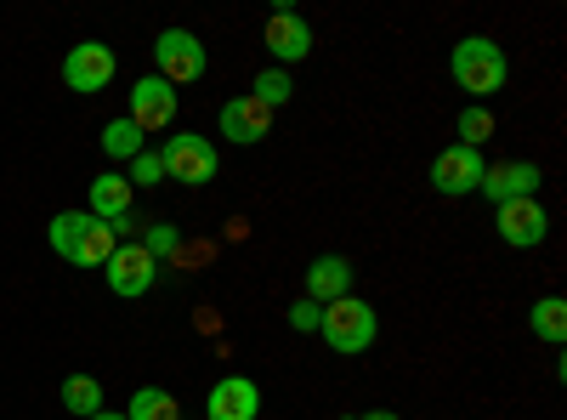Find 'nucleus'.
<instances>
[{"mask_svg":"<svg viewBox=\"0 0 567 420\" xmlns=\"http://www.w3.org/2000/svg\"><path fill=\"white\" fill-rule=\"evenodd\" d=\"M45 239H52V250L69 262V267H103L120 245V233L109 222H97L91 211H58L52 227H45Z\"/></svg>","mask_w":567,"mask_h":420,"instance_id":"1","label":"nucleus"},{"mask_svg":"<svg viewBox=\"0 0 567 420\" xmlns=\"http://www.w3.org/2000/svg\"><path fill=\"white\" fill-rule=\"evenodd\" d=\"M449 69H454V85L465 91L471 103H488L494 91H505V80H511L505 45H499V40H488V34H465V40L454 45Z\"/></svg>","mask_w":567,"mask_h":420,"instance_id":"2","label":"nucleus"},{"mask_svg":"<svg viewBox=\"0 0 567 420\" xmlns=\"http://www.w3.org/2000/svg\"><path fill=\"white\" fill-rule=\"evenodd\" d=\"M374 330H381V318H374V307H369V301H358V296L329 301V307H323V318H318V336L329 341V352H341V358L369 352V347H374Z\"/></svg>","mask_w":567,"mask_h":420,"instance_id":"3","label":"nucleus"},{"mask_svg":"<svg viewBox=\"0 0 567 420\" xmlns=\"http://www.w3.org/2000/svg\"><path fill=\"white\" fill-rule=\"evenodd\" d=\"M165 160V176L182 182V188H205V182H216V143L199 131H176L171 143L159 148Z\"/></svg>","mask_w":567,"mask_h":420,"instance_id":"4","label":"nucleus"},{"mask_svg":"<svg viewBox=\"0 0 567 420\" xmlns=\"http://www.w3.org/2000/svg\"><path fill=\"white\" fill-rule=\"evenodd\" d=\"M154 63H159V80H171V85H194V80H205L210 52L199 45L194 29H165V34L154 40Z\"/></svg>","mask_w":567,"mask_h":420,"instance_id":"5","label":"nucleus"},{"mask_svg":"<svg viewBox=\"0 0 567 420\" xmlns=\"http://www.w3.org/2000/svg\"><path fill=\"white\" fill-rule=\"evenodd\" d=\"M103 273H109V290H114V296L136 301V296H148V290H154L159 262H154L148 250H142V239H120V245H114V256L103 262Z\"/></svg>","mask_w":567,"mask_h":420,"instance_id":"6","label":"nucleus"},{"mask_svg":"<svg viewBox=\"0 0 567 420\" xmlns=\"http://www.w3.org/2000/svg\"><path fill=\"white\" fill-rule=\"evenodd\" d=\"M114 52L103 40H80L74 52L63 58V85L69 91H80V98H97V91H109V80H114Z\"/></svg>","mask_w":567,"mask_h":420,"instance_id":"7","label":"nucleus"},{"mask_svg":"<svg viewBox=\"0 0 567 420\" xmlns=\"http://www.w3.org/2000/svg\"><path fill=\"white\" fill-rule=\"evenodd\" d=\"M142 136L148 131H171V120H176V85L171 80H159V74H142L136 85H131V114H125Z\"/></svg>","mask_w":567,"mask_h":420,"instance_id":"8","label":"nucleus"},{"mask_svg":"<svg viewBox=\"0 0 567 420\" xmlns=\"http://www.w3.org/2000/svg\"><path fill=\"white\" fill-rule=\"evenodd\" d=\"M483 171H488V160L477 154V148H443L437 160H432V188L443 194V199H460V194H477V182H483Z\"/></svg>","mask_w":567,"mask_h":420,"instance_id":"9","label":"nucleus"},{"mask_svg":"<svg viewBox=\"0 0 567 420\" xmlns=\"http://www.w3.org/2000/svg\"><path fill=\"white\" fill-rule=\"evenodd\" d=\"M494 211H499L494 227H499V239H505L511 250H534V245H545L550 216H545L539 199H511V205H494Z\"/></svg>","mask_w":567,"mask_h":420,"instance_id":"10","label":"nucleus"},{"mask_svg":"<svg viewBox=\"0 0 567 420\" xmlns=\"http://www.w3.org/2000/svg\"><path fill=\"white\" fill-rule=\"evenodd\" d=\"M261 45L272 52L278 69H284V63H301V58L312 52V23H307L301 12H290V7H278V12L267 18V29H261Z\"/></svg>","mask_w":567,"mask_h":420,"instance_id":"11","label":"nucleus"},{"mask_svg":"<svg viewBox=\"0 0 567 420\" xmlns=\"http://www.w3.org/2000/svg\"><path fill=\"white\" fill-rule=\"evenodd\" d=\"M205 420H261V387L250 376H221L205 392Z\"/></svg>","mask_w":567,"mask_h":420,"instance_id":"12","label":"nucleus"},{"mask_svg":"<svg viewBox=\"0 0 567 420\" xmlns=\"http://www.w3.org/2000/svg\"><path fill=\"white\" fill-rule=\"evenodd\" d=\"M477 194H488L494 205H511V199H534L539 194V165L534 160H505V165H488Z\"/></svg>","mask_w":567,"mask_h":420,"instance_id":"13","label":"nucleus"},{"mask_svg":"<svg viewBox=\"0 0 567 420\" xmlns=\"http://www.w3.org/2000/svg\"><path fill=\"white\" fill-rule=\"evenodd\" d=\"M267 131H272V109H261L256 98H233V103H221V136H227V143L250 148V143H261Z\"/></svg>","mask_w":567,"mask_h":420,"instance_id":"14","label":"nucleus"},{"mask_svg":"<svg viewBox=\"0 0 567 420\" xmlns=\"http://www.w3.org/2000/svg\"><path fill=\"white\" fill-rule=\"evenodd\" d=\"M341 296H352V262L347 256H318L307 267V301L329 307V301H341Z\"/></svg>","mask_w":567,"mask_h":420,"instance_id":"15","label":"nucleus"},{"mask_svg":"<svg viewBox=\"0 0 567 420\" xmlns=\"http://www.w3.org/2000/svg\"><path fill=\"white\" fill-rule=\"evenodd\" d=\"M131 199H136V188H131V182L120 176V171H109V176H97V182H91V216H97V222H120V216H131Z\"/></svg>","mask_w":567,"mask_h":420,"instance_id":"16","label":"nucleus"},{"mask_svg":"<svg viewBox=\"0 0 567 420\" xmlns=\"http://www.w3.org/2000/svg\"><path fill=\"white\" fill-rule=\"evenodd\" d=\"M528 324H534V336H539V341L561 347V341H567V301H561V296H539L534 313H528Z\"/></svg>","mask_w":567,"mask_h":420,"instance_id":"17","label":"nucleus"},{"mask_svg":"<svg viewBox=\"0 0 567 420\" xmlns=\"http://www.w3.org/2000/svg\"><path fill=\"white\" fill-rule=\"evenodd\" d=\"M125 420H182V403L165 387H142V392H131Z\"/></svg>","mask_w":567,"mask_h":420,"instance_id":"18","label":"nucleus"},{"mask_svg":"<svg viewBox=\"0 0 567 420\" xmlns=\"http://www.w3.org/2000/svg\"><path fill=\"white\" fill-rule=\"evenodd\" d=\"M63 409L69 414H103V381H91V376H69L63 381Z\"/></svg>","mask_w":567,"mask_h":420,"instance_id":"19","label":"nucleus"},{"mask_svg":"<svg viewBox=\"0 0 567 420\" xmlns=\"http://www.w3.org/2000/svg\"><path fill=\"white\" fill-rule=\"evenodd\" d=\"M103 154H109V160H136V154H142V131H136L125 114L103 125Z\"/></svg>","mask_w":567,"mask_h":420,"instance_id":"20","label":"nucleus"},{"mask_svg":"<svg viewBox=\"0 0 567 420\" xmlns=\"http://www.w3.org/2000/svg\"><path fill=\"white\" fill-rule=\"evenodd\" d=\"M250 98H256L261 109H284V103L296 98V85H290V69H261V74H256V91H250Z\"/></svg>","mask_w":567,"mask_h":420,"instance_id":"21","label":"nucleus"},{"mask_svg":"<svg viewBox=\"0 0 567 420\" xmlns=\"http://www.w3.org/2000/svg\"><path fill=\"white\" fill-rule=\"evenodd\" d=\"M460 148H477L483 154V143H488V136H494V114H488V103H471L465 114H460Z\"/></svg>","mask_w":567,"mask_h":420,"instance_id":"22","label":"nucleus"},{"mask_svg":"<svg viewBox=\"0 0 567 420\" xmlns=\"http://www.w3.org/2000/svg\"><path fill=\"white\" fill-rule=\"evenodd\" d=\"M142 250H148L154 262L176 256V250H182V227H176V222H154V227H148V239H142Z\"/></svg>","mask_w":567,"mask_h":420,"instance_id":"23","label":"nucleus"},{"mask_svg":"<svg viewBox=\"0 0 567 420\" xmlns=\"http://www.w3.org/2000/svg\"><path fill=\"white\" fill-rule=\"evenodd\" d=\"M154 182H165V160L142 148V154L131 160V188H154Z\"/></svg>","mask_w":567,"mask_h":420,"instance_id":"24","label":"nucleus"},{"mask_svg":"<svg viewBox=\"0 0 567 420\" xmlns=\"http://www.w3.org/2000/svg\"><path fill=\"white\" fill-rule=\"evenodd\" d=\"M318 318H323V307H318V301H307V296H301V301H290V330L312 336V330H318Z\"/></svg>","mask_w":567,"mask_h":420,"instance_id":"25","label":"nucleus"},{"mask_svg":"<svg viewBox=\"0 0 567 420\" xmlns=\"http://www.w3.org/2000/svg\"><path fill=\"white\" fill-rule=\"evenodd\" d=\"M341 420H398L392 409H363V414H341Z\"/></svg>","mask_w":567,"mask_h":420,"instance_id":"26","label":"nucleus"},{"mask_svg":"<svg viewBox=\"0 0 567 420\" xmlns=\"http://www.w3.org/2000/svg\"><path fill=\"white\" fill-rule=\"evenodd\" d=\"M91 420H125V414H114V409H103V414H91Z\"/></svg>","mask_w":567,"mask_h":420,"instance_id":"27","label":"nucleus"}]
</instances>
